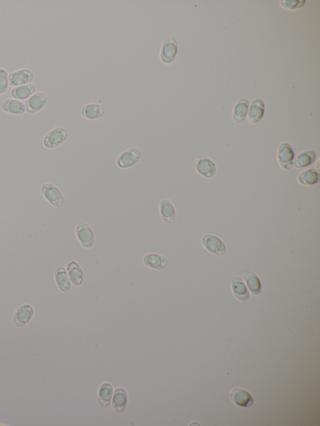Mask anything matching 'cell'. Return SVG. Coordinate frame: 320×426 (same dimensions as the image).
Instances as JSON below:
<instances>
[{
  "mask_svg": "<svg viewBox=\"0 0 320 426\" xmlns=\"http://www.w3.org/2000/svg\"><path fill=\"white\" fill-rule=\"evenodd\" d=\"M128 396L125 390L118 388L116 390L112 401V407L118 413L124 411L127 404Z\"/></svg>",
  "mask_w": 320,
  "mask_h": 426,
  "instance_id": "ac0fdd59",
  "label": "cell"
},
{
  "mask_svg": "<svg viewBox=\"0 0 320 426\" xmlns=\"http://www.w3.org/2000/svg\"><path fill=\"white\" fill-rule=\"evenodd\" d=\"M195 168L198 173L205 178H211L216 173V167L208 158L200 156L195 158Z\"/></svg>",
  "mask_w": 320,
  "mask_h": 426,
  "instance_id": "ba28073f",
  "label": "cell"
},
{
  "mask_svg": "<svg viewBox=\"0 0 320 426\" xmlns=\"http://www.w3.org/2000/svg\"><path fill=\"white\" fill-rule=\"evenodd\" d=\"M278 160L281 167L286 170L291 168L294 164V152L287 143L281 144L278 149Z\"/></svg>",
  "mask_w": 320,
  "mask_h": 426,
  "instance_id": "30bf717a",
  "label": "cell"
},
{
  "mask_svg": "<svg viewBox=\"0 0 320 426\" xmlns=\"http://www.w3.org/2000/svg\"><path fill=\"white\" fill-rule=\"evenodd\" d=\"M143 261L145 266L155 270H162L168 266V260L165 257L155 253L145 254Z\"/></svg>",
  "mask_w": 320,
  "mask_h": 426,
  "instance_id": "8fae6325",
  "label": "cell"
},
{
  "mask_svg": "<svg viewBox=\"0 0 320 426\" xmlns=\"http://www.w3.org/2000/svg\"><path fill=\"white\" fill-rule=\"evenodd\" d=\"M244 280L252 294H258L260 293L262 288L260 281L255 273L251 272L244 273Z\"/></svg>",
  "mask_w": 320,
  "mask_h": 426,
  "instance_id": "4316f807",
  "label": "cell"
},
{
  "mask_svg": "<svg viewBox=\"0 0 320 426\" xmlns=\"http://www.w3.org/2000/svg\"><path fill=\"white\" fill-rule=\"evenodd\" d=\"M7 71L4 69H0V94L7 92L9 86Z\"/></svg>",
  "mask_w": 320,
  "mask_h": 426,
  "instance_id": "83f0119b",
  "label": "cell"
},
{
  "mask_svg": "<svg viewBox=\"0 0 320 426\" xmlns=\"http://www.w3.org/2000/svg\"><path fill=\"white\" fill-rule=\"evenodd\" d=\"M249 101L246 99H241L236 103L233 109L234 122L240 123L245 120L248 112Z\"/></svg>",
  "mask_w": 320,
  "mask_h": 426,
  "instance_id": "d6986e66",
  "label": "cell"
},
{
  "mask_svg": "<svg viewBox=\"0 0 320 426\" xmlns=\"http://www.w3.org/2000/svg\"><path fill=\"white\" fill-rule=\"evenodd\" d=\"M105 113V109L103 106L98 103L86 104L82 108L81 114L85 119L89 120H95L101 119Z\"/></svg>",
  "mask_w": 320,
  "mask_h": 426,
  "instance_id": "9a60e30c",
  "label": "cell"
},
{
  "mask_svg": "<svg viewBox=\"0 0 320 426\" xmlns=\"http://www.w3.org/2000/svg\"><path fill=\"white\" fill-rule=\"evenodd\" d=\"M232 289L234 294L238 299L246 301L248 299V291L241 278H234L232 281Z\"/></svg>",
  "mask_w": 320,
  "mask_h": 426,
  "instance_id": "603a6c76",
  "label": "cell"
},
{
  "mask_svg": "<svg viewBox=\"0 0 320 426\" xmlns=\"http://www.w3.org/2000/svg\"><path fill=\"white\" fill-rule=\"evenodd\" d=\"M34 90H35V86L33 84L19 86L13 88L12 91V95L13 98L18 99V100H25L33 95Z\"/></svg>",
  "mask_w": 320,
  "mask_h": 426,
  "instance_id": "7402d4cb",
  "label": "cell"
},
{
  "mask_svg": "<svg viewBox=\"0 0 320 426\" xmlns=\"http://www.w3.org/2000/svg\"><path fill=\"white\" fill-rule=\"evenodd\" d=\"M76 234L81 245L87 249L92 248L95 245V236L89 224L80 222L76 227Z\"/></svg>",
  "mask_w": 320,
  "mask_h": 426,
  "instance_id": "7a4b0ae2",
  "label": "cell"
},
{
  "mask_svg": "<svg viewBox=\"0 0 320 426\" xmlns=\"http://www.w3.org/2000/svg\"><path fill=\"white\" fill-rule=\"evenodd\" d=\"M178 52V43L173 37L164 40L160 49V59L164 63L170 64L174 60Z\"/></svg>",
  "mask_w": 320,
  "mask_h": 426,
  "instance_id": "6da1fadb",
  "label": "cell"
},
{
  "mask_svg": "<svg viewBox=\"0 0 320 426\" xmlns=\"http://www.w3.org/2000/svg\"><path fill=\"white\" fill-rule=\"evenodd\" d=\"M203 244L206 250L218 256L224 255L226 247L221 240L214 235H206L203 238Z\"/></svg>",
  "mask_w": 320,
  "mask_h": 426,
  "instance_id": "9c48e42d",
  "label": "cell"
},
{
  "mask_svg": "<svg viewBox=\"0 0 320 426\" xmlns=\"http://www.w3.org/2000/svg\"><path fill=\"white\" fill-rule=\"evenodd\" d=\"M47 103V97L44 93H37L29 97L25 103L26 109L29 112L41 110Z\"/></svg>",
  "mask_w": 320,
  "mask_h": 426,
  "instance_id": "5bb4252c",
  "label": "cell"
},
{
  "mask_svg": "<svg viewBox=\"0 0 320 426\" xmlns=\"http://www.w3.org/2000/svg\"><path fill=\"white\" fill-rule=\"evenodd\" d=\"M305 3V1H287V0H285V1H281V5L285 9L295 10L303 6Z\"/></svg>",
  "mask_w": 320,
  "mask_h": 426,
  "instance_id": "f1b7e54d",
  "label": "cell"
},
{
  "mask_svg": "<svg viewBox=\"0 0 320 426\" xmlns=\"http://www.w3.org/2000/svg\"><path fill=\"white\" fill-rule=\"evenodd\" d=\"M113 396L112 385L108 383L101 385L98 393V402L101 406H109L111 403Z\"/></svg>",
  "mask_w": 320,
  "mask_h": 426,
  "instance_id": "484cf974",
  "label": "cell"
},
{
  "mask_svg": "<svg viewBox=\"0 0 320 426\" xmlns=\"http://www.w3.org/2000/svg\"><path fill=\"white\" fill-rule=\"evenodd\" d=\"M66 270L73 285L79 286L82 285L84 280V275L80 265L77 262H69L67 265Z\"/></svg>",
  "mask_w": 320,
  "mask_h": 426,
  "instance_id": "2e32d148",
  "label": "cell"
},
{
  "mask_svg": "<svg viewBox=\"0 0 320 426\" xmlns=\"http://www.w3.org/2000/svg\"><path fill=\"white\" fill-rule=\"evenodd\" d=\"M33 315V308L30 305H23L18 308L13 316V324L18 328L25 326L32 320Z\"/></svg>",
  "mask_w": 320,
  "mask_h": 426,
  "instance_id": "8992f818",
  "label": "cell"
},
{
  "mask_svg": "<svg viewBox=\"0 0 320 426\" xmlns=\"http://www.w3.org/2000/svg\"><path fill=\"white\" fill-rule=\"evenodd\" d=\"M2 108L5 111L15 114H23L25 111V106L23 102L13 99L5 101L2 104Z\"/></svg>",
  "mask_w": 320,
  "mask_h": 426,
  "instance_id": "d4e9b609",
  "label": "cell"
},
{
  "mask_svg": "<svg viewBox=\"0 0 320 426\" xmlns=\"http://www.w3.org/2000/svg\"><path fill=\"white\" fill-rule=\"evenodd\" d=\"M230 398L234 403L238 406L246 408L252 405L254 399L251 395L241 388H233L230 392Z\"/></svg>",
  "mask_w": 320,
  "mask_h": 426,
  "instance_id": "52a82bcc",
  "label": "cell"
},
{
  "mask_svg": "<svg viewBox=\"0 0 320 426\" xmlns=\"http://www.w3.org/2000/svg\"><path fill=\"white\" fill-rule=\"evenodd\" d=\"M316 160V153L313 151H306L302 152L295 158L294 165L296 168H301L308 167Z\"/></svg>",
  "mask_w": 320,
  "mask_h": 426,
  "instance_id": "cb8c5ba5",
  "label": "cell"
},
{
  "mask_svg": "<svg viewBox=\"0 0 320 426\" xmlns=\"http://www.w3.org/2000/svg\"><path fill=\"white\" fill-rule=\"evenodd\" d=\"M67 137H68V132L65 128H56L45 136L44 143L48 148H55L63 143Z\"/></svg>",
  "mask_w": 320,
  "mask_h": 426,
  "instance_id": "3957f363",
  "label": "cell"
},
{
  "mask_svg": "<svg viewBox=\"0 0 320 426\" xmlns=\"http://www.w3.org/2000/svg\"><path fill=\"white\" fill-rule=\"evenodd\" d=\"M33 79V73L29 69H20L11 73L9 76V84L12 87L26 85L30 83Z\"/></svg>",
  "mask_w": 320,
  "mask_h": 426,
  "instance_id": "7c38bea8",
  "label": "cell"
},
{
  "mask_svg": "<svg viewBox=\"0 0 320 426\" xmlns=\"http://www.w3.org/2000/svg\"><path fill=\"white\" fill-rule=\"evenodd\" d=\"M141 158L140 152L135 148H131L121 154L117 159L118 167L127 169L133 167L138 163Z\"/></svg>",
  "mask_w": 320,
  "mask_h": 426,
  "instance_id": "277c9868",
  "label": "cell"
},
{
  "mask_svg": "<svg viewBox=\"0 0 320 426\" xmlns=\"http://www.w3.org/2000/svg\"><path fill=\"white\" fill-rule=\"evenodd\" d=\"M265 111V104L260 99L252 101L248 110V119L252 123H257L262 119Z\"/></svg>",
  "mask_w": 320,
  "mask_h": 426,
  "instance_id": "e0dca14e",
  "label": "cell"
},
{
  "mask_svg": "<svg viewBox=\"0 0 320 426\" xmlns=\"http://www.w3.org/2000/svg\"><path fill=\"white\" fill-rule=\"evenodd\" d=\"M55 278L58 287L64 293L68 292L72 287V283L68 273L63 267H59L55 273Z\"/></svg>",
  "mask_w": 320,
  "mask_h": 426,
  "instance_id": "ffe728a7",
  "label": "cell"
},
{
  "mask_svg": "<svg viewBox=\"0 0 320 426\" xmlns=\"http://www.w3.org/2000/svg\"><path fill=\"white\" fill-rule=\"evenodd\" d=\"M160 214L162 220L167 224H173L176 220V211L170 201L164 199L159 205Z\"/></svg>",
  "mask_w": 320,
  "mask_h": 426,
  "instance_id": "4fadbf2b",
  "label": "cell"
},
{
  "mask_svg": "<svg viewBox=\"0 0 320 426\" xmlns=\"http://www.w3.org/2000/svg\"><path fill=\"white\" fill-rule=\"evenodd\" d=\"M320 179L318 170L315 169H309L304 171L298 176V181L303 185H313L318 183Z\"/></svg>",
  "mask_w": 320,
  "mask_h": 426,
  "instance_id": "44dd1931",
  "label": "cell"
},
{
  "mask_svg": "<svg viewBox=\"0 0 320 426\" xmlns=\"http://www.w3.org/2000/svg\"><path fill=\"white\" fill-rule=\"evenodd\" d=\"M42 191L44 197L51 204L55 207H61L64 203V197L57 187L51 183L44 184L42 187Z\"/></svg>",
  "mask_w": 320,
  "mask_h": 426,
  "instance_id": "5b68a950",
  "label": "cell"
}]
</instances>
